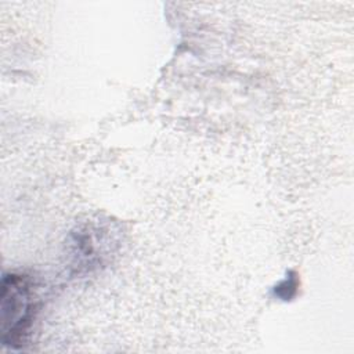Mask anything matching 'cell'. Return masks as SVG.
<instances>
[{"mask_svg": "<svg viewBox=\"0 0 354 354\" xmlns=\"http://www.w3.org/2000/svg\"><path fill=\"white\" fill-rule=\"evenodd\" d=\"M1 288L3 344L21 347L36 317V293L29 278L19 274H6Z\"/></svg>", "mask_w": 354, "mask_h": 354, "instance_id": "6da1fadb", "label": "cell"}]
</instances>
